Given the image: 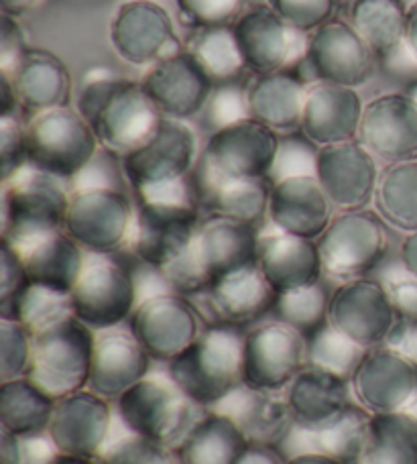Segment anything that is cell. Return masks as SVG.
I'll return each instance as SVG.
<instances>
[{"instance_id": "6da1fadb", "label": "cell", "mask_w": 417, "mask_h": 464, "mask_svg": "<svg viewBox=\"0 0 417 464\" xmlns=\"http://www.w3.org/2000/svg\"><path fill=\"white\" fill-rule=\"evenodd\" d=\"M78 111L92 124L100 147L121 160L145 145L165 119L141 82L122 78L108 68L86 73Z\"/></svg>"}, {"instance_id": "7a4b0ae2", "label": "cell", "mask_w": 417, "mask_h": 464, "mask_svg": "<svg viewBox=\"0 0 417 464\" xmlns=\"http://www.w3.org/2000/svg\"><path fill=\"white\" fill-rule=\"evenodd\" d=\"M167 375L199 408L216 410L245 389V330L208 324Z\"/></svg>"}, {"instance_id": "3957f363", "label": "cell", "mask_w": 417, "mask_h": 464, "mask_svg": "<svg viewBox=\"0 0 417 464\" xmlns=\"http://www.w3.org/2000/svg\"><path fill=\"white\" fill-rule=\"evenodd\" d=\"M24 140L27 163L68 184L102 149L92 124L70 106L33 114L29 122H24Z\"/></svg>"}, {"instance_id": "277c9868", "label": "cell", "mask_w": 417, "mask_h": 464, "mask_svg": "<svg viewBox=\"0 0 417 464\" xmlns=\"http://www.w3.org/2000/svg\"><path fill=\"white\" fill-rule=\"evenodd\" d=\"M116 405V416L127 432L139 434L170 449L179 442L206 411L199 408L170 375H149L135 387H131Z\"/></svg>"}, {"instance_id": "5b68a950", "label": "cell", "mask_w": 417, "mask_h": 464, "mask_svg": "<svg viewBox=\"0 0 417 464\" xmlns=\"http://www.w3.org/2000/svg\"><path fill=\"white\" fill-rule=\"evenodd\" d=\"M68 181L24 163L3 179V235L8 243H21L41 232L63 228L70 208Z\"/></svg>"}, {"instance_id": "8992f818", "label": "cell", "mask_w": 417, "mask_h": 464, "mask_svg": "<svg viewBox=\"0 0 417 464\" xmlns=\"http://www.w3.org/2000/svg\"><path fill=\"white\" fill-rule=\"evenodd\" d=\"M96 330L76 316L33 336L29 375L53 400L78 393L90 385Z\"/></svg>"}, {"instance_id": "52a82bcc", "label": "cell", "mask_w": 417, "mask_h": 464, "mask_svg": "<svg viewBox=\"0 0 417 464\" xmlns=\"http://www.w3.org/2000/svg\"><path fill=\"white\" fill-rule=\"evenodd\" d=\"M137 222L135 198L122 188H73L63 230L86 253L114 255L132 240Z\"/></svg>"}, {"instance_id": "ba28073f", "label": "cell", "mask_w": 417, "mask_h": 464, "mask_svg": "<svg viewBox=\"0 0 417 464\" xmlns=\"http://www.w3.org/2000/svg\"><path fill=\"white\" fill-rule=\"evenodd\" d=\"M387 222L377 210L334 214L318 238L324 276L344 281L369 277L389 253Z\"/></svg>"}, {"instance_id": "9c48e42d", "label": "cell", "mask_w": 417, "mask_h": 464, "mask_svg": "<svg viewBox=\"0 0 417 464\" xmlns=\"http://www.w3.org/2000/svg\"><path fill=\"white\" fill-rule=\"evenodd\" d=\"M72 308L92 330L127 326L139 297L137 277L112 255L88 253L86 265L72 289Z\"/></svg>"}, {"instance_id": "30bf717a", "label": "cell", "mask_w": 417, "mask_h": 464, "mask_svg": "<svg viewBox=\"0 0 417 464\" xmlns=\"http://www.w3.org/2000/svg\"><path fill=\"white\" fill-rule=\"evenodd\" d=\"M127 326L153 361L163 364L186 353L206 328L202 314L189 297L171 289L141 297Z\"/></svg>"}, {"instance_id": "8fae6325", "label": "cell", "mask_w": 417, "mask_h": 464, "mask_svg": "<svg viewBox=\"0 0 417 464\" xmlns=\"http://www.w3.org/2000/svg\"><path fill=\"white\" fill-rule=\"evenodd\" d=\"M307 367V336L286 322L267 320L245 330V389L283 393Z\"/></svg>"}, {"instance_id": "7c38bea8", "label": "cell", "mask_w": 417, "mask_h": 464, "mask_svg": "<svg viewBox=\"0 0 417 464\" xmlns=\"http://www.w3.org/2000/svg\"><path fill=\"white\" fill-rule=\"evenodd\" d=\"M281 139L255 119H245L214 130L204 147L198 168L212 178H267L277 160Z\"/></svg>"}, {"instance_id": "4fadbf2b", "label": "cell", "mask_w": 417, "mask_h": 464, "mask_svg": "<svg viewBox=\"0 0 417 464\" xmlns=\"http://www.w3.org/2000/svg\"><path fill=\"white\" fill-rule=\"evenodd\" d=\"M399 320L381 279L344 281L332 292L328 324L369 351L389 343Z\"/></svg>"}, {"instance_id": "5bb4252c", "label": "cell", "mask_w": 417, "mask_h": 464, "mask_svg": "<svg viewBox=\"0 0 417 464\" xmlns=\"http://www.w3.org/2000/svg\"><path fill=\"white\" fill-rule=\"evenodd\" d=\"M354 403L371 416L412 411L417 408V362L391 346L366 353L350 377Z\"/></svg>"}, {"instance_id": "9a60e30c", "label": "cell", "mask_w": 417, "mask_h": 464, "mask_svg": "<svg viewBox=\"0 0 417 464\" xmlns=\"http://www.w3.org/2000/svg\"><path fill=\"white\" fill-rule=\"evenodd\" d=\"M196 145V132L186 122L165 116L161 127L145 145L122 157V176L132 192L186 179L199 160Z\"/></svg>"}, {"instance_id": "2e32d148", "label": "cell", "mask_w": 417, "mask_h": 464, "mask_svg": "<svg viewBox=\"0 0 417 464\" xmlns=\"http://www.w3.org/2000/svg\"><path fill=\"white\" fill-rule=\"evenodd\" d=\"M232 29L247 70L257 76L283 72L307 55L310 35L289 27L269 5L248 8Z\"/></svg>"}, {"instance_id": "e0dca14e", "label": "cell", "mask_w": 417, "mask_h": 464, "mask_svg": "<svg viewBox=\"0 0 417 464\" xmlns=\"http://www.w3.org/2000/svg\"><path fill=\"white\" fill-rule=\"evenodd\" d=\"M92 389L65 395L55 401L47 438L57 452L98 460L111 446L116 405Z\"/></svg>"}, {"instance_id": "ac0fdd59", "label": "cell", "mask_w": 417, "mask_h": 464, "mask_svg": "<svg viewBox=\"0 0 417 464\" xmlns=\"http://www.w3.org/2000/svg\"><path fill=\"white\" fill-rule=\"evenodd\" d=\"M111 44L121 60L137 68H151L183 52L170 13L153 0H129L119 6L111 21Z\"/></svg>"}, {"instance_id": "d6986e66", "label": "cell", "mask_w": 417, "mask_h": 464, "mask_svg": "<svg viewBox=\"0 0 417 464\" xmlns=\"http://www.w3.org/2000/svg\"><path fill=\"white\" fill-rule=\"evenodd\" d=\"M315 178L338 212L366 210L374 202L381 169L361 140L322 147Z\"/></svg>"}, {"instance_id": "ffe728a7", "label": "cell", "mask_w": 417, "mask_h": 464, "mask_svg": "<svg viewBox=\"0 0 417 464\" xmlns=\"http://www.w3.org/2000/svg\"><path fill=\"white\" fill-rule=\"evenodd\" d=\"M374 60L377 55L353 24L334 19L312 33L305 55L318 82L346 88L366 84L374 72Z\"/></svg>"}, {"instance_id": "44dd1931", "label": "cell", "mask_w": 417, "mask_h": 464, "mask_svg": "<svg viewBox=\"0 0 417 464\" xmlns=\"http://www.w3.org/2000/svg\"><path fill=\"white\" fill-rule=\"evenodd\" d=\"M358 139L377 161H417V102L405 92L377 96L364 106Z\"/></svg>"}, {"instance_id": "7402d4cb", "label": "cell", "mask_w": 417, "mask_h": 464, "mask_svg": "<svg viewBox=\"0 0 417 464\" xmlns=\"http://www.w3.org/2000/svg\"><path fill=\"white\" fill-rule=\"evenodd\" d=\"M153 362V356L129 326L100 330L88 389L116 403L131 387L151 375Z\"/></svg>"}, {"instance_id": "603a6c76", "label": "cell", "mask_w": 417, "mask_h": 464, "mask_svg": "<svg viewBox=\"0 0 417 464\" xmlns=\"http://www.w3.org/2000/svg\"><path fill=\"white\" fill-rule=\"evenodd\" d=\"M141 84L161 114L175 121L204 111L214 90L212 82L186 49L147 68Z\"/></svg>"}, {"instance_id": "cb8c5ba5", "label": "cell", "mask_w": 417, "mask_h": 464, "mask_svg": "<svg viewBox=\"0 0 417 464\" xmlns=\"http://www.w3.org/2000/svg\"><path fill=\"white\" fill-rule=\"evenodd\" d=\"M364 104L356 88H346L328 82L307 86L302 127L299 130L322 147L358 140Z\"/></svg>"}, {"instance_id": "d4e9b609", "label": "cell", "mask_w": 417, "mask_h": 464, "mask_svg": "<svg viewBox=\"0 0 417 464\" xmlns=\"http://www.w3.org/2000/svg\"><path fill=\"white\" fill-rule=\"evenodd\" d=\"M334 206L312 173L273 181L269 218L273 228L318 240L334 218Z\"/></svg>"}, {"instance_id": "484cf974", "label": "cell", "mask_w": 417, "mask_h": 464, "mask_svg": "<svg viewBox=\"0 0 417 464\" xmlns=\"http://www.w3.org/2000/svg\"><path fill=\"white\" fill-rule=\"evenodd\" d=\"M204 295L216 316L214 324L243 330L257 326L261 318L269 316L277 302V292L257 263L218 277Z\"/></svg>"}, {"instance_id": "4316f807", "label": "cell", "mask_w": 417, "mask_h": 464, "mask_svg": "<svg viewBox=\"0 0 417 464\" xmlns=\"http://www.w3.org/2000/svg\"><path fill=\"white\" fill-rule=\"evenodd\" d=\"M257 265L277 295L320 284L324 276L318 240L287 235L277 228L258 235Z\"/></svg>"}, {"instance_id": "83f0119b", "label": "cell", "mask_w": 417, "mask_h": 464, "mask_svg": "<svg viewBox=\"0 0 417 464\" xmlns=\"http://www.w3.org/2000/svg\"><path fill=\"white\" fill-rule=\"evenodd\" d=\"M283 397L294 416L297 432H315L328 426L354 403L350 379L312 364L291 381Z\"/></svg>"}, {"instance_id": "f1b7e54d", "label": "cell", "mask_w": 417, "mask_h": 464, "mask_svg": "<svg viewBox=\"0 0 417 464\" xmlns=\"http://www.w3.org/2000/svg\"><path fill=\"white\" fill-rule=\"evenodd\" d=\"M13 245V243H11ZM19 251L31 284L72 294L88 253L63 228L41 232L13 245Z\"/></svg>"}, {"instance_id": "f546056e", "label": "cell", "mask_w": 417, "mask_h": 464, "mask_svg": "<svg viewBox=\"0 0 417 464\" xmlns=\"http://www.w3.org/2000/svg\"><path fill=\"white\" fill-rule=\"evenodd\" d=\"M194 248L199 263L214 284L227 273L257 263L258 230L240 220L210 214L199 222Z\"/></svg>"}, {"instance_id": "4dcf8cb0", "label": "cell", "mask_w": 417, "mask_h": 464, "mask_svg": "<svg viewBox=\"0 0 417 464\" xmlns=\"http://www.w3.org/2000/svg\"><path fill=\"white\" fill-rule=\"evenodd\" d=\"M191 179H194L199 206L210 214L240 220L255 228L269 217L273 184L267 178L222 179L212 178L210 173L202 171L196 165Z\"/></svg>"}, {"instance_id": "1f68e13d", "label": "cell", "mask_w": 417, "mask_h": 464, "mask_svg": "<svg viewBox=\"0 0 417 464\" xmlns=\"http://www.w3.org/2000/svg\"><path fill=\"white\" fill-rule=\"evenodd\" d=\"M16 101L33 114L68 109L72 98V76L68 65L45 49L29 47L19 68L13 73Z\"/></svg>"}, {"instance_id": "d6a6232c", "label": "cell", "mask_w": 417, "mask_h": 464, "mask_svg": "<svg viewBox=\"0 0 417 464\" xmlns=\"http://www.w3.org/2000/svg\"><path fill=\"white\" fill-rule=\"evenodd\" d=\"M248 440L237 420L222 410H206L179 442V464H237Z\"/></svg>"}, {"instance_id": "836d02e7", "label": "cell", "mask_w": 417, "mask_h": 464, "mask_svg": "<svg viewBox=\"0 0 417 464\" xmlns=\"http://www.w3.org/2000/svg\"><path fill=\"white\" fill-rule=\"evenodd\" d=\"M307 84L289 72L258 76L248 88L250 119L267 124L275 132H291L302 127Z\"/></svg>"}, {"instance_id": "e575fe53", "label": "cell", "mask_w": 417, "mask_h": 464, "mask_svg": "<svg viewBox=\"0 0 417 464\" xmlns=\"http://www.w3.org/2000/svg\"><path fill=\"white\" fill-rule=\"evenodd\" d=\"M55 400L31 377L0 381V428L19 438L45 436Z\"/></svg>"}, {"instance_id": "d590c367", "label": "cell", "mask_w": 417, "mask_h": 464, "mask_svg": "<svg viewBox=\"0 0 417 464\" xmlns=\"http://www.w3.org/2000/svg\"><path fill=\"white\" fill-rule=\"evenodd\" d=\"M237 420L248 444L279 446L294 434L296 421L283 393L250 392L243 389V397L232 410H224Z\"/></svg>"}, {"instance_id": "8d00e7d4", "label": "cell", "mask_w": 417, "mask_h": 464, "mask_svg": "<svg viewBox=\"0 0 417 464\" xmlns=\"http://www.w3.org/2000/svg\"><path fill=\"white\" fill-rule=\"evenodd\" d=\"M358 464H417V413L397 411L371 416Z\"/></svg>"}, {"instance_id": "74e56055", "label": "cell", "mask_w": 417, "mask_h": 464, "mask_svg": "<svg viewBox=\"0 0 417 464\" xmlns=\"http://www.w3.org/2000/svg\"><path fill=\"white\" fill-rule=\"evenodd\" d=\"M350 24L374 55L385 57L403 45L407 6L403 0H354L350 6Z\"/></svg>"}, {"instance_id": "f35d334b", "label": "cell", "mask_w": 417, "mask_h": 464, "mask_svg": "<svg viewBox=\"0 0 417 464\" xmlns=\"http://www.w3.org/2000/svg\"><path fill=\"white\" fill-rule=\"evenodd\" d=\"M186 52L194 57L212 86L235 84L247 70L232 27L198 29L189 37Z\"/></svg>"}, {"instance_id": "ab89813d", "label": "cell", "mask_w": 417, "mask_h": 464, "mask_svg": "<svg viewBox=\"0 0 417 464\" xmlns=\"http://www.w3.org/2000/svg\"><path fill=\"white\" fill-rule=\"evenodd\" d=\"M374 210L389 227L417 232V161L387 165L374 194Z\"/></svg>"}, {"instance_id": "60d3db41", "label": "cell", "mask_w": 417, "mask_h": 464, "mask_svg": "<svg viewBox=\"0 0 417 464\" xmlns=\"http://www.w3.org/2000/svg\"><path fill=\"white\" fill-rule=\"evenodd\" d=\"M369 424L371 413L364 411L358 403H353L328 426L315 430V432H304L310 436L307 450L322 452L344 464H358L366 444Z\"/></svg>"}, {"instance_id": "b9f144b4", "label": "cell", "mask_w": 417, "mask_h": 464, "mask_svg": "<svg viewBox=\"0 0 417 464\" xmlns=\"http://www.w3.org/2000/svg\"><path fill=\"white\" fill-rule=\"evenodd\" d=\"M72 316L73 308L70 294L37 284H29L11 308L0 312V318L19 320L33 336Z\"/></svg>"}, {"instance_id": "7bdbcfd3", "label": "cell", "mask_w": 417, "mask_h": 464, "mask_svg": "<svg viewBox=\"0 0 417 464\" xmlns=\"http://www.w3.org/2000/svg\"><path fill=\"white\" fill-rule=\"evenodd\" d=\"M330 297L332 294H328L322 281L320 284L294 289V292L279 294L271 316L279 322H286L291 328H296L297 333L310 338L328 324Z\"/></svg>"}, {"instance_id": "ee69618b", "label": "cell", "mask_w": 417, "mask_h": 464, "mask_svg": "<svg viewBox=\"0 0 417 464\" xmlns=\"http://www.w3.org/2000/svg\"><path fill=\"white\" fill-rule=\"evenodd\" d=\"M366 353H369V348L353 343L330 324L307 338V364L336 372L344 379L354 375Z\"/></svg>"}, {"instance_id": "f6af8a7d", "label": "cell", "mask_w": 417, "mask_h": 464, "mask_svg": "<svg viewBox=\"0 0 417 464\" xmlns=\"http://www.w3.org/2000/svg\"><path fill=\"white\" fill-rule=\"evenodd\" d=\"M33 361V334L19 320L0 318V381L27 377Z\"/></svg>"}, {"instance_id": "bcb514c9", "label": "cell", "mask_w": 417, "mask_h": 464, "mask_svg": "<svg viewBox=\"0 0 417 464\" xmlns=\"http://www.w3.org/2000/svg\"><path fill=\"white\" fill-rule=\"evenodd\" d=\"M98 464H179L178 450L129 432L111 442Z\"/></svg>"}, {"instance_id": "7dc6e473", "label": "cell", "mask_w": 417, "mask_h": 464, "mask_svg": "<svg viewBox=\"0 0 417 464\" xmlns=\"http://www.w3.org/2000/svg\"><path fill=\"white\" fill-rule=\"evenodd\" d=\"M183 23L196 29L230 27L245 13V0H175Z\"/></svg>"}, {"instance_id": "c3c4849f", "label": "cell", "mask_w": 417, "mask_h": 464, "mask_svg": "<svg viewBox=\"0 0 417 464\" xmlns=\"http://www.w3.org/2000/svg\"><path fill=\"white\" fill-rule=\"evenodd\" d=\"M320 147L312 143L302 130L297 135H287L281 139L277 160H275L273 171H271V184L277 179L289 178V176H305L312 173L315 176V161H318Z\"/></svg>"}, {"instance_id": "681fc988", "label": "cell", "mask_w": 417, "mask_h": 464, "mask_svg": "<svg viewBox=\"0 0 417 464\" xmlns=\"http://www.w3.org/2000/svg\"><path fill=\"white\" fill-rule=\"evenodd\" d=\"M269 6L289 27L312 35L332 21L338 0H269Z\"/></svg>"}, {"instance_id": "f907efd6", "label": "cell", "mask_w": 417, "mask_h": 464, "mask_svg": "<svg viewBox=\"0 0 417 464\" xmlns=\"http://www.w3.org/2000/svg\"><path fill=\"white\" fill-rule=\"evenodd\" d=\"M204 112L206 122L210 124V129L214 130L248 119V90L240 88L237 82L235 84L214 86L212 94L206 102Z\"/></svg>"}, {"instance_id": "816d5d0a", "label": "cell", "mask_w": 417, "mask_h": 464, "mask_svg": "<svg viewBox=\"0 0 417 464\" xmlns=\"http://www.w3.org/2000/svg\"><path fill=\"white\" fill-rule=\"evenodd\" d=\"M29 284L19 251L8 240L0 238V312L11 308Z\"/></svg>"}, {"instance_id": "f5cc1de1", "label": "cell", "mask_w": 417, "mask_h": 464, "mask_svg": "<svg viewBox=\"0 0 417 464\" xmlns=\"http://www.w3.org/2000/svg\"><path fill=\"white\" fill-rule=\"evenodd\" d=\"M27 163V140H24V124L16 112L0 114V165L3 179L11 178Z\"/></svg>"}, {"instance_id": "db71d44e", "label": "cell", "mask_w": 417, "mask_h": 464, "mask_svg": "<svg viewBox=\"0 0 417 464\" xmlns=\"http://www.w3.org/2000/svg\"><path fill=\"white\" fill-rule=\"evenodd\" d=\"M383 284L399 318L417 322V277L402 267V271L391 273Z\"/></svg>"}, {"instance_id": "11a10c76", "label": "cell", "mask_w": 417, "mask_h": 464, "mask_svg": "<svg viewBox=\"0 0 417 464\" xmlns=\"http://www.w3.org/2000/svg\"><path fill=\"white\" fill-rule=\"evenodd\" d=\"M29 52L27 41L19 21L15 16L3 14V35H0V73L13 76L19 68L24 53Z\"/></svg>"}, {"instance_id": "9f6ffc18", "label": "cell", "mask_w": 417, "mask_h": 464, "mask_svg": "<svg viewBox=\"0 0 417 464\" xmlns=\"http://www.w3.org/2000/svg\"><path fill=\"white\" fill-rule=\"evenodd\" d=\"M387 346L403 353L417 362V322L413 320H399L397 328L391 334Z\"/></svg>"}, {"instance_id": "6f0895ef", "label": "cell", "mask_w": 417, "mask_h": 464, "mask_svg": "<svg viewBox=\"0 0 417 464\" xmlns=\"http://www.w3.org/2000/svg\"><path fill=\"white\" fill-rule=\"evenodd\" d=\"M0 464H27L24 440L0 428Z\"/></svg>"}, {"instance_id": "680465c9", "label": "cell", "mask_w": 417, "mask_h": 464, "mask_svg": "<svg viewBox=\"0 0 417 464\" xmlns=\"http://www.w3.org/2000/svg\"><path fill=\"white\" fill-rule=\"evenodd\" d=\"M287 459L283 457L279 449L263 444H248L243 457L237 464H286Z\"/></svg>"}, {"instance_id": "91938a15", "label": "cell", "mask_w": 417, "mask_h": 464, "mask_svg": "<svg viewBox=\"0 0 417 464\" xmlns=\"http://www.w3.org/2000/svg\"><path fill=\"white\" fill-rule=\"evenodd\" d=\"M399 261L407 273L417 277V232L405 235L402 246H399Z\"/></svg>"}, {"instance_id": "94428289", "label": "cell", "mask_w": 417, "mask_h": 464, "mask_svg": "<svg viewBox=\"0 0 417 464\" xmlns=\"http://www.w3.org/2000/svg\"><path fill=\"white\" fill-rule=\"evenodd\" d=\"M403 45L412 60L417 63V0L407 8V27H405V39Z\"/></svg>"}, {"instance_id": "6125c7cd", "label": "cell", "mask_w": 417, "mask_h": 464, "mask_svg": "<svg viewBox=\"0 0 417 464\" xmlns=\"http://www.w3.org/2000/svg\"><path fill=\"white\" fill-rule=\"evenodd\" d=\"M45 0H0V6H3V13L8 16H15L19 19L23 14H29L44 5Z\"/></svg>"}, {"instance_id": "be15d7a7", "label": "cell", "mask_w": 417, "mask_h": 464, "mask_svg": "<svg viewBox=\"0 0 417 464\" xmlns=\"http://www.w3.org/2000/svg\"><path fill=\"white\" fill-rule=\"evenodd\" d=\"M286 464H344V462L326 457V454H322V452L304 450V452L294 454V457H289Z\"/></svg>"}, {"instance_id": "e7e4bbea", "label": "cell", "mask_w": 417, "mask_h": 464, "mask_svg": "<svg viewBox=\"0 0 417 464\" xmlns=\"http://www.w3.org/2000/svg\"><path fill=\"white\" fill-rule=\"evenodd\" d=\"M47 464H98V460H90V459H80V457H70V454H62L57 452L49 459Z\"/></svg>"}, {"instance_id": "03108f58", "label": "cell", "mask_w": 417, "mask_h": 464, "mask_svg": "<svg viewBox=\"0 0 417 464\" xmlns=\"http://www.w3.org/2000/svg\"><path fill=\"white\" fill-rule=\"evenodd\" d=\"M405 94L412 98V101H415L417 102V78L413 80V82H410V84H407V88H405Z\"/></svg>"}, {"instance_id": "003e7915", "label": "cell", "mask_w": 417, "mask_h": 464, "mask_svg": "<svg viewBox=\"0 0 417 464\" xmlns=\"http://www.w3.org/2000/svg\"><path fill=\"white\" fill-rule=\"evenodd\" d=\"M70 3H78V5H88V3H96V0H70Z\"/></svg>"}]
</instances>
